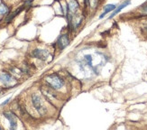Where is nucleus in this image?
Here are the masks:
<instances>
[{
    "label": "nucleus",
    "mask_w": 147,
    "mask_h": 130,
    "mask_svg": "<svg viewBox=\"0 0 147 130\" xmlns=\"http://www.w3.org/2000/svg\"><path fill=\"white\" fill-rule=\"evenodd\" d=\"M131 4V1H130V0H125V1L124 2V3H122V4H121L119 6H118V7H117L116 9H115V11L112 13V15L109 16V18L111 19V18H113L115 16H116V15H117L118 14V13L121 11V10H122V9H124L125 7V6H127V5H130Z\"/></svg>",
    "instance_id": "8"
},
{
    "label": "nucleus",
    "mask_w": 147,
    "mask_h": 130,
    "mask_svg": "<svg viewBox=\"0 0 147 130\" xmlns=\"http://www.w3.org/2000/svg\"><path fill=\"white\" fill-rule=\"evenodd\" d=\"M9 100H10V99H7V100H5V102H3V103L1 104V105H2V106L5 105V104H6V103H8V101H9Z\"/></svg>",
    "instance_id": "13"
},
{
    "label": "nucleus",
    "mask_w": 147,
    "mask_h": 130,
    "mask_svg": "<svg viewBox=\"0 0 147 130\" xmlns=\"http://www.w3.org/2000/svg\"><path fill=\"white\" fill-rule=\"evenodd\" d=\"M0 81H1L2 83L5 86H11L13 85V82L15 81V80L13 79V77L10 74L5 73V72L0 75Z\"/></svg>",
    "instance_id": "6"
},
{
    "label": "nucleus",
    "mask_w": 147,
    "mask_h": 130,
    "mask_svg": "<svg viewBox=\"0 0 147 130\" xmlns=\"http://www.w3.org/2000/svg\"><path fill=\"white\" fill-rule=\"evenodd\" d=\"M57 44H58V46L61 50H63L64 48H66L69 44V39L68 37V35H61L58 38V40H57Z\"/></svg>",
    "instance_id": "5"
},
{
    "label": "nucleus",
    "mask_w": 147,
    "mask_h": 130,
    "mask_svg": "<svg viewBox=\"0 0 147 130\" xmlns=\"http://www.w3.org/2000/svg\"><path fill=\"white\" fill-rule=\"evenodd\" d=\"M33 56L37 58V59L42 60V61H46L47 58L49 57V53L45 50H40L36 49L33 51Z\"/></svg>",
    "instance_id": "4"
},
{
    "label": "nucleus",
    "mask_w": 147,
    "mask_h": 130,
    "mask_svg": "<svg viewBox=\"0 0 147 130\" xmlns=\"http://www.w3.org/2000/svg\"><path fill=\"white\" fill-rule=\"evenodd\" d=\"M22 9H23V8H20V9H18V10H16V12H14V13H13V14H11L10 16H7V18H6V22H7V23H9V22H10V21L12 20L13 18H14L15 16H17V15L19 14V13H20V12L22 11Z\"/></svg>",
    "instance_id": "11"
},
{
    "label": "nucleus",
    "mask_w": 147,
    "mask_h": 130,
    "mask_svg": "<svg viewBox=\"0 0 147 130\" xmlns=\"http://www.w3.org/2000/svg\"><path fill=\"white\" fill-rule=\"evenodd\" d=\"M142 10H143V12L144 13H145V14H147V5H144L143 7H142Z\"/></svg>",
    "instance_id": "12"
},
{
    "label": "nucleus",
    "mask_w": 147,
    "mask_h": 130,
    "mask_svg": "<svg viewBox=\"0 0 147 130\" xmlns=\"http://www.w3.org/2000/svg\"><path fill=\"white\" fill-rule=\"evenodd\" d=\"M85 4H86V5H88L89 4V0H85Z\"/></svg>",
    "instance_id": "14"
},
{
    "label": "nucleus",
    "mask_w": 147,
    "mask_h": 130,
    "mask_svg": "<svg viewBox=\"0 0 147 130\" xmlns=\"http://www.w3.org/2000/svg\"><path fill=\"white\" fill-rule=\"evenodd\" d=\"M4 116L9 120V122H10V128L11 129L16 128V125H17L16 124V116L13 114L12 112H5Z\"/></svg>",
    "instance_id": "7"
},
{
    "label": "nucleus",
    "mask_w": 147,
    "mask_h": 130,
    "mask_svg": "<svg viewBox=\"0 0 147 130\" xmlns=\"http://www.w3.org/2000/svg\"><path fill=\"white\" fill-rule=\"evenodd\" d=\"M117 8V5H112V4H110V5H105L104 6V12L102 13V15L99 16V18L101 19V18H103L107 13H109V12H111V11H113V10H115Z\"/></svg>",
    "instance_id": "9"
},
{
    "label": "nucleus",
    "mask_w": 147,
    "mask_h": 130,
    "mask_svg": "<svg viewBox=\"0 0 147 130\" xmlns=\"http://www.w3.org/2000/svg\"><path fill=\"white\" fill-rule=\"evenodd\" d=\"M9 9L5 4H1L0 5V15L1 16H5L6 14H8Z\"/></svg>",
    "instance_id": "10"
},
{
    "label": "nucleus",
    "mask_w": 147,
    "mask_h": 130,
    "mask_svg": "<svg viewBox=\"0 0 147 130\" xmlns=\"http://www.w3.org/2000/svg\"><path fill=\"white\" fill-rule=\"evenodd\" d=\"M32 100H33V104H34V108H36V110L38 112H39L41 115H43L44 113H45V111H46L45 107L43 106L42 100L39 96L36 95V94H34L33 97H32Z\"/></svg>",
    "instance_id": "2"
},
{
    "label": "nucleus",
    "mask_w": 147,
    "mask_h": 130,
    "mask_svg": "<svg viewBox=\"0 0 147 130\" xmlns=\"http://www.w3.org/2000/svg\"><path fill=\"white\" fill-rule=\"evenodd\" d=\"M0 129H1V127H0Z\"/></svg>",
    "instance_id": "15"
},
{
    "label": "nucleus",
    "mask_w": 147,
    "mask_h": 130,
    "mask_svg": "<svg viewBox=\"0 0 147 130\" xmlns=\"http://www.w3.org/2000/svg\"><path fill=\"white\" fill-rule=\"evenodd\" d=\"M45 80H46L47 83L53 89H59L63 86V84H64L63 80L56 73H53V74H51V75L47 76Z\"/></svg>",
    "instance_id": "1"
},
{
    "label": "nucleus",
    "mask_w": 147,
    "mask_h": 130,
    "mask_svg": "<svg viewBox=\"0 0 147 130\" xmlns=\"http://www.w3.org/2000/svg\"><path fill=\"white\" fill-rule=\"evenodd\" d=\"M78 9H79V3L77 2L76 0H69V2L68 3V6H67V10H68L69 18H71L75 15V13Z\"/></svg>",
    "instance_id": "3"
}]
</instances>
